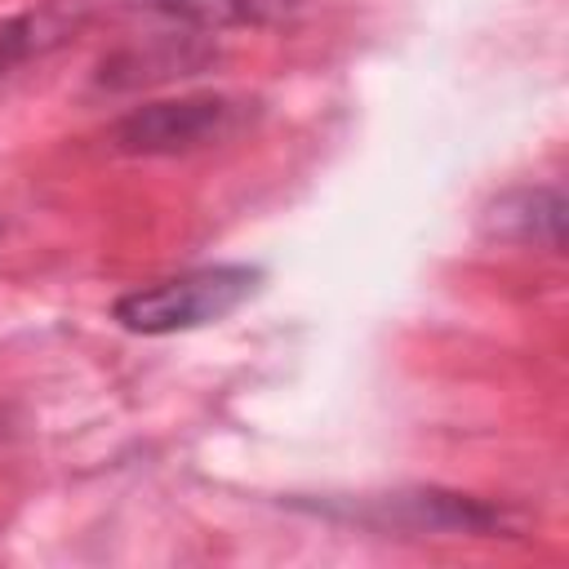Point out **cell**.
Wrapping results in <instances>:
<instances>
[{"instance_id":"1","label":"cell","mask_w":569,"mask_h":569,"mask_svg":"<svg viewBox=\"0 0 569 569\" xmlns=\"http://www.w3.org/2000/svg\"><path fill=\"white\" fill-rule=\"evenodd\" d=\"M267 271L253 262H209L191 267L182 276L138 284L111 302V320L124 333L142 338H169L187 329H204L222 316H231L240 302H249L262 289Z\"/></svg>"},{"instance_id":"2","label":"cell","mask_w":569,"mask_h":569,"mask_svg":"<svg viewBox=\"0 0 569 569\" xmlns=\"http://www.w3.org/2000/svg\"><path fill=\"white\" fill-rule=\"evenodd\" d=\"M253 120V102L227 93H187L160 98L124 111L111 124V147L124 156H187L213 142H227Z\"/></svg>"},{"instance_id":"3","label":"cell","mask_w":569,"mask_h":569,"mask_svg":"<svg viewBox=\"0 0 569 569\" xmlns=\"http://www.w3.org/2000/svg\"><path fill=\"white\" fill-rule=\"evenodd\" d=\"M316 511L356 520L369 529H391V533H511L516 511L476 493L458 489H396V493H369L360 502H316Z\"/></svg>"},{"instance_id":"4","label":"cell","mask_w":569,"mask_h":569,"mask_svg":"<svg viewBox=\"0 0 569 569\" xmlns=\"http://www.w3.org/2000/svg\"><path fill=\"white\" fill-rule=\"evenodd\" d=\"M222 58V49L196 31H160L151 40L124 44L116 53H107L93 71L98 89H138V84H160V80H178V76H200Z\"/></svg>"},{"instance_id":"5","label":"cell","mask_w":569,"mask_h":569,"mask_svg":"<svg viewBox=\"0 0 569 569\" xmlns=\"http://www.w3.org/2000/svg\"><path fill=\"white\" fill-rule=\"evenodd\" d=\"M480 231L489 240H498V244H525V249L560 253V240H565V196H560V187H542V182L507 187L502 196H493L485 204Z\"/></svg>"},{"instance_id":"6","label":"cell","mask_w":569,"mask_h":569,"mask_svg":"<svg viewBox=\"0 0 569 569\" xmlns=\"http://www.w3.org/2000/svg\"><path fill=\"white\" fill-rule=\"evenodd\" d=\"M129 9L178 22L182 31H240V27L284 22L298 4L293 0H133Z\"/></svg>"},{"instance_id":"7","label":"cell","mask_w":569,"mask_h":569,"mask_svg":"<svg viewBox=\"0 0 569 569\" xmlns=\"http://www.w3.org/2000/svg\"><path fill=\"white\" fill-rule=\"evenodd\" d=\"M71 31V18L53 13V9H27L18 18L0 22V80L13 76L18 67H27L31 58L58 49Z\"/></svg>"}]
</instances>
